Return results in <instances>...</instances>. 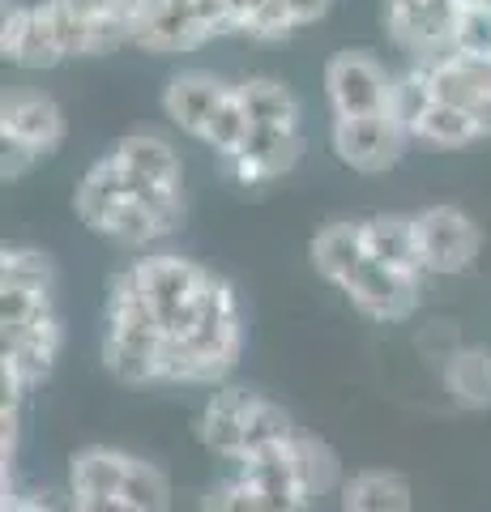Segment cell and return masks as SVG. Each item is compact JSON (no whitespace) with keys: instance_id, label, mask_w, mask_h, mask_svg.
Masks as SVG:
<instances>
[{"instance_id":"1","label":"cell","mask_w":491,"mask_h":512,"mask_svg":"<svg viewBox=\"0 0 491 512\" xmlns=\"http://www.w3.org/2000/svg\"><path fill=\"white\" fill-rule=\"evenodd\" d=\"M120 274L163 333V384H227L244 355V312L235 286L180 252H146Z\"/></svg>"},{"instance_id":"2","label":"cell","mask_w":491,"mask_h":512,"mask_svg":"<svg viewBox=\"0 0 491 512\" xmlns=\"http://www.w3.org/2000/svg\"><path fill=\"white\" fill-rule=\"evenodd\" d=\"M171 495V478L129 448L86 444L69 457V512H171Z\"/></svg>"},{"instance_id":"3","label":"cell","mask_w":491,"mask_h":512,"mask_svg":"<svg viewBox=\"0 0 491 512\" xmlns=\"http://www.w3.org/2000/svg\"><path fill=\"white\" fill-rule=\"evenodd\" d=\"M295 431L299 427L282 402L252 389H235V384H218L193 419L197 444L210 457L227 461V466H240V461L265 453V448L291 440Z\"/></svg>"},{"instance_id":"4","label":"cell","mask_w":491,"mask_h":512,"mask_svg":"<svg viewBox=\"0 0 491 512\" xmlns=\"http://www.w3.org/2000/svg\"><path fill=\"white\" fill-rule=\"evenodd\" d=\"M291 440L231 466L227 478L205 487L197 512H316L321 500L312 495L304 470H299Z\"/></svg>"},{"instance_id":"5","label":"cell","mask_w":491,"mask_h":512,"mask_svg":"<svg viewBox=\"0 0 491 512\" xmlns=\"http://www.w3.org/2000/svg\"><path fill=\"white\" fill-rule=\"evenodd\" d=\"M419 256L427 278H462L483 256V227L462 205H427L415 214Z\"/></svg>"},{"instance_id":"6","label":"cell","mask_w":491,"mask_h":512,"mask_svg":"<svg viewBox=\"0 0 491 512\" xmlns=\"http://www.w3.org/2000/svg\"><path fill=\"white\" fill-rule=\"evenodd\" d=\"M60 350H65V325L60 312H39L18 325H0V380L18 389H39L52 380Z\"/></svg>"},{"instance_id":"7","label":"cell","mask_w":491,"mask_h":512,"mask_svg":"<svg viewBox=\"0 0 491 512\" xmlns=\"http://www.w3.org/2000/svg\"><path fill=\"white\" fill-rule=\"evenodd\" d=\"M410 128L393 111H372V116H338L329 128V146L338 163L359 175H385L402 163L410 146Z\"/></svg>"},{"instance_id":"8","label":"cell","mask_w":491,"mask_h":512,"mask_svg":"<svg viewBox=\"0 0 491 512\" xmlns=\"http://www.w3.org/2000/svg\"><path fill=\"white\" fill-rule=\"evenodd\" d=\"M393 77L372 52L346 47L325 64V99L338 116H372V111H393Z\"/></svg>"},{"instance_id":"9","label":"cell","mask_w":491,"mask_h":512,"mask_svg":"<svg viewBox=\"0 0 491 512\" xmlns=\"http://www.w3.org/2000/svg\"><path fill=\"white\" fill-rule=\"evenodd\" d=\"M423 282L427 278H410V274H398V269L372 261V252H368V261L342 282V299L359 316L376 320V325H406L423 303Z\"/></svg>"},{"instance_id":"10","label":"cell","mask_w":491,"mask_h":512,"mask_svg":"<svg viewBox=\"0 0 491 512\" xmlns=\"http://www.w3.org/2000/svg\"><path fill=\"white\" fill-rule=\"evenodd\" d=\"M210 43L197 18V0H137L133 5V47L154 56H176Z\"/></svg>"},{"instance_id":"11","label":"cell","mask_w":491,"mask_h":512,"mask_svg":"<svg viewBox=\"0 0 491 512\" xmlns=\"http://www.w3.org/2000/svg\"><path fill=\"white\" fill-rule=\"evenodd\" d=\"M0 141H18L39 158L56 154L60 141H65V111L43 90H5V99H0Z\"/></svg>"},{"instance_id":"12","label":"cell","mask_w":491,"mask_h":512,"mask_svg":"<svg viewBox=\"0 0 491 512\" xmlns=\"http://www.w3.org/2000/svg\"><path fill=\"white\" fill-rule=\"evenodd\" d=\"M304 154V128H252L248 141L227 158V171L235 184L261 188L282 180Z\"/></svg>"},{"instance_id":"13","label":"cell","mask_w":491,"mask_h":512,"mask_svg":"<svg viewBox=\"0 0 491 512\" xmlns=\"http://www.w3.org/2000/svg\"><path fill=\"white\" fill-rule=\"evenodd\" d=\"M427 69V82L440 103L466 107L474 116H483L491 124V60L487 56H470V52H440L432 60H419Z\"/></svg>"},{"instance_id":"14","label":"cell","mask_w":491,"mask_h":512,"mask_svg":"<svg viewBox=\"0 0 491 512\" xmlns=\"http://www.w3.org/2000/svg\"><path fill=\"white\" fill-rule=\"evenodd\" d=\"M227 94H231V86L223 82V77H214L205 69H184L163 86V99L158 103H163V116L176 124L180 133L201 141L205 128H210V120H214V111L223 107Z\"/></svg>"},{"instance_id":"15","label":"cell","mask_w":491,"mask_h":512,"mask_svg":"<svg viewBox=\"0 0 491 512\" xmlns=\"http://www.w3.org/2000/svg\"><path fill=\"white\" fill-rule=\"evenodd\" d=\"M316 278H325L334 291H342V282L368 261V244H363V222L359 218H334L312 235L308 244Z\"/></svg>"},{"instance_id":"16","label":"cell","mask_w":491,"mask_h":512,"mask_svg":"<svg viewBox=\"0 0 491 512\" xmlns=\"http://www.w3.org/2000/svg\"><path fill=\"white\" fill-rule=\"evenodd\" d=\"M107 154L129 171V180L184 188V158L167 137H158V133H129V137H120Z\"/></svg>"},{"instance_id":"17","label":"cell","mask_w":491,"mask_h":512,"mask_svg":"<svg viewBox=\"0 0 491 512\" xmlns=\"http://www.w3.org/2000/svg\"><path fill=\"white\" fill-rule=\"evenodd\" d=\"M359 222H363V244H368L372 261L398 269V274H410V278H427L423 256H419L415 214H372Z\"/></svg>"},{"instance_id":"18","label":"cell","mask_w":491,"mask_h":512,"mask_svg":"<svg viewBox=\"0 0 491 512\" xmlns=\"http://www.w3.org/2000/svg\"><path fill=\"white\" fill-rule=\"evenodd\" d=\"M440 384L453 406L491 410V346L462 342L449 359H440Z\"/></svg>"},{"instance_id":"19","label":"cell","mask_w":491,"mask_h":512,"mask_svg":"<svg viewBox=\"0 0 491 512\" xmlns=\"http://www.w3.org/2000/svg\"><path fill=\"white\" fill-rule=\"evenodd\" d=\"M342 512H415V487L402 470H359L338 487Z\"/></svg>"},{"instance_id":"20","label":"cell","mask_w":491,"mask_h":512,"mask_svg":"<svg viewBox=\"0 0 491 512\" xmlns=\"http://www.w3.org/2000/svg\"><path fill=\"white\" fill-rule=\"evenodd\" d=\"M410 137L423 141V146H436V150H466L474 141L491 137V124L483 116H474L466 107H453V103H432L423 116L410 124Z\"/></svg>"},{"instance_id":"21","label":"cell","mask_w":491,"mask_h":512,"mask_svg":"<svg viewBox=\"0 0 491 512\" xmlns=\"http://www.w3.org/2000/svg\"><path fill=\"white\" fill-rule=\"evenodd\" d=\"M235 90H240L252 128H304V107L278 77H248V82H235Z\"/></svg>"},{"instance_id":"22","label":"cell","mask_w":491,"mask_h":512,"mask_svg":"<svg viewBox=\"0 0 491 512\" xmlns=\"http://www.w3.org/2000/svg\"><path fill=\"white\" fill-rule=\"evenodd\" d=\"M9 64H18L26 73H39V69H56L65 56V43H60V30H56V18H52V0L43 5H30V18L22 26V39L5 52Z\"/></svg>"},{"instance_id":"23","label":"cell","mask_w":491,"mask_h":512,"mask_svg":"<svg viewBox=\"0 0 491 512\" xmlns=\"http://www.w3.org/2000/svg\"><path fill=\"white\" fill-rule=\"evenodd\" d=\"M248 133H252V120H248V111H244V103H240V90L231 86V94L223 99V107L214 111V120H210V128H205V137H201V146L210 150V154H218L227 163V158L235 154L248 141Z\"/></svg>"},{"instance_id":"24","label":"cell","mask_w":491,"mask_h":512,"mask_svg":"<svg viewBox=\"0 0 491 512\" xmlns=\"http://www.w3.org/2000/svg\"><path fill=\"white\" fill-rule=\"evenodd\" d=\"M453 47L491 60V0H466L453 26Z\"/></svg>"},{"instance_id":"25","label":"cell","mask_w":491,"mask_h":512,"mask_svg":"<svg viewBox=\"0 0 491 512\" xmlns=\"http://www.w3.org/2000/svg\"><path fill=\"white\" fill-rule=\"evenodd\" d=\"M197 18H201V26H205V35L210 39L240 35V22H235L231 0H197Z\"/></svg>"},{"instance_id":"26","label":"cell","mask_w":491,"mask_h":512,"mask_svg":"<svg viewBox=\"0 0 491 512\" xmlns=\"http://www.w3.org/2000/svg\"><path fill=\"white\" fill-rule=\"evenodd\" d=\"M0 171H5V180H22V175L39 163V154L35 150H26V146H18V141H0Z\"/></svg>"},{"instance_id":"27","label":"cell","mask_w":491,"mask_h":512,"mask_svg":"<svg viewBox=\"0 0 491 512\" xmlns=\"http://www.w3.org/2000/svg\"><path fill=\"white\" fill-rule=\"evenodd\" d=\"M0 512H69V504H56L47 495H22V491H5Z\"/></svg>"},{"instance_id":"28","label":"cell","mask_w":491,"mask_h":512,"mask_svg":"<svg viewBox=\"0 0 491 512\" xmlns=\"http://www.w3.org/2000/svg\"><path fill=\"white\" fill-rule=\"evenodd\" d=\"M329 5H334V0H282V9L291 13V22H295V30L299 26H316L329 13Z\"/></svg>"},{"instance_id":"29","label":"cell","mask_w":491,"mask_h":512,"mask_svg":"<svg viewBox=\"0 0 491 512\" xmlns=\"http://www.w3.org/2000/svg\"><path fill=\"white\" fill-rule=\"evenodd\" d=\"M269 5V0H231V9H235V22H240V35L248 30V22L257 18V13Z\"/></svg>"}]
</instances>
